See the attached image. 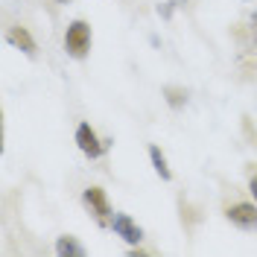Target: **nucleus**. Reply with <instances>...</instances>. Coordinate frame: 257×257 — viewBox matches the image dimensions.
Returning a JSON list of instances; mask_svg holds the SVG:
<instances>
[{
  "mask_svg": "<svg viewBox=\"0 0 257 257\" xmlns=\"http://www.w3.org/2000/svg\"><path fill=\"white\" fill-rule=\"evenodd\" d=\"M64 53L70 56V59H88V53H91V44H94V35H91V24L85 21V18H73L70 24H67V30H64Z\"/></svg>",
  "mask_w": 257,
  "mask_h": 257,
  "instance_id": "f257e3e1",
  "label": "nucleus"
},
{
  "mask_svg": "<svg viewBox=\"0 0 257 257\" xmlns=\"http://www.w3.org/2000/svg\"><path fill=\"white\" fill-rule=\"evenodd\" d=\"M73 141H76L79 152L88 161H99L105 152H108V149H111V144H114L111 138H105V141H102V138L96 135V128L91 126V123H85V120L76 126V132H73Z\"/></svg>",
  "mask_w": 257,
  "mask_h": 257,
  "instance_id": "f03ea898",
  "label": "nucleus"
},
{
  "mask_svg": "<svg viewBox=\"0 0 257 257\" xmlns=\"http://www.w3.org/2000/svg\"><path fill=\"white\" fill-rule=\"evenodd\" d=\"M82 205H85V210L94 216L96 225L111 222L114 210H111V202H108V193L102 190V187H85V190H82Z\"/></svg>",
  "mask_w": 257,
  "mask_h": 257,
  "instance_id": "7ed1b4c3",
  "label": "nucleus"
},
{
  "mask_svg": "<svg viewBox=\"0 0 257 257\" xmlns=\"http://www.w3.org/2000/svg\"><path fill=\"white\" fill-rule=\"evenodd\" d=\"M108 228H111L114 237H120V240L126 242L128 248H132V245H141V242L146 240V231H144L138 222H135L128 213H123V210H114V216H111V222H108Z\"/></svg>",
  "mask_w": 257,
  "mask_h": 257,
  "instance_id": "20e7f679",
  "label": "nucleus"
},
{
  "mask_svg": "<svg viewBox=\"0 0 257 257\" xmlns=\"http://www.w3.org/2000/svg\"><path fill=\"white\" fill-rule=\"evenodd\" d=\"M225 216L228 222L240 231H257V202H234L225 208Z\"/></svg>",
  "mask_w": 257,
  "mask_h": 257,
  "instance_id": "39448f33",
  "label": "nucleus"
},
{
  "mask_svg": "<svg viewBox=\"0 0 257 257\" xmlns=\"http://www.w3.org/2000/svg\"><path fill=\"white\" fill-rule=\"evenodd\" d=\"M6 41H9L15 50H21L27 59H35V56H38V44H35V38L30 35V30H27V27H9V32H6Z\"/></svg>",
  "mask_w": 257,
  "mask_h": 257,
  "instance_id": "423d86ee",
  "label": "nucleus"
},
{
  "mask_svg": "<svg viewBox=\"0 0 257 257\" xmlns=\"http://www.w3.org/2000/svg\"><path fill=\"white\" fill-rule=\"evenodd\" d=\"M53 251H56L59 257H85L88 254L85 242H82L79 237H73V234H62V237H56Z\"/></svg>",
  "mask_w": 257,
  "mask_h": 257,
  "instance_id": "0eeeda50",
  "label": "nucleus"
},
{
  "mask_svg": "<svg viewBox=\"0 0 257 257\" xmlns=\"http://www.w3.org/2000/svg\"><path fill=\"white\" fill-rule=\"evenodd\" d=\"M149 164H152V170L161 181H173V167H170V161L158 144H149Z\"/></svg>",
  "mask_w": 257,
  "mask_h": 257,
  "instance_id": "6e6552de",
  "label": "nucleus"
},
{
  "mask_svg": "<svg viewBox=\"0 0 257 257\" xmlns=\"http://www.w3.org/2000/svg\"><path fill=\"white\" fill-rule=\"evenodd\" d=\"M161 94H164V102H167L173 111H181V108L190 102V91H187V88H181V85H164V88H161Z\"/></svg>",
  "mask_w": 257,
  "mask_h": 257,
  "instance_id": "1a4fd4ad",
  "label": "nucleus"
},
{
  "mask_svg": "<svg viewBox=\"0 0 257 257\" xmlns=\"http://www.w3.org/2000/svg\"><path fill=\"white\" fill-rule=\"evenodd\" d=\"M176 3H173V0H164V3H158V6H155V12H158V18L161 21H173V15H176Z\"/></svg>",
  "mask_w": 257,
  "mask_h": 257,
  "instance_id": "9d476101",
  "label": "nucleus"
},
{
  "mask_svg": "<svg viewBox=\"0 0 257 257\" xmlns=\"http://www.w3.org/2000/svg\"><path fill=\"white\" fill-rule=\"evenodd\" d=\"M248 193H251V199L257 202V173L251 178H248Z\"/></svg>",
  "mask_w": 257,
  "mask_h": 257,
  "instance_id": "9b49d317",
  "label": "nucleus"
},
{
  "mask_svg": "<svg viewBox=\"0 0 257 257\" xmlns=\"http://www.w3.org/2000/svg\"><path fill=\"white\" fill-rule=\"evenodd\" d=\"M248 21H251V30H257V9L251 12V18H248Z\"/></svg>",
  "mask_w": 257,
  "mask_h": 257,
  "instance_id": "f8f14e48",
  "label": "nucleus"
},
{
  "mask_svg": "<svg viewBox=\"0 0 257 257\" xmlns=\"http://www.w3.org/2000/svg\"><path fill=\"white\" fill-rule=\"evenodd\" d=\"M173 3H176L178 9H181V6H187V3H190V0H173Z\"/></svg>",
  "mask_w": 257,
  "mask_h": 257,
  "instance_id": "ddd939ff",
  "label": "nucleus"
},
{
  "mask_svg": "<svg viewBox=\"0 0 257 257\" xmlns=\"http://www.w3.org/2000/svg\"><path fill=\"white\" fill-rule=\"evenodd\" d=\"M251 50H257V30H254V35H251Z\"/></svg>",
  "mask_w": 257,
  "mask_h": 257,
  "instance_id": "4468645a",
  "label": "nucleus"
},
{
  "mask_svg": "<svg viewBox=\"0 0 257 257\" xmlns=\"http://www.w3.org/2000/svg\"><path fill=\"white\" fill-rule=\"evenodd\" d=\"M53 3H59V6H67V3H70V0H53Z\"/></svg>",
  "mask_w": 257,
  "mask_h": 257,
  "instance_id": "2eb2a0df",
  "label": "nucleus"
}]
</instances>
